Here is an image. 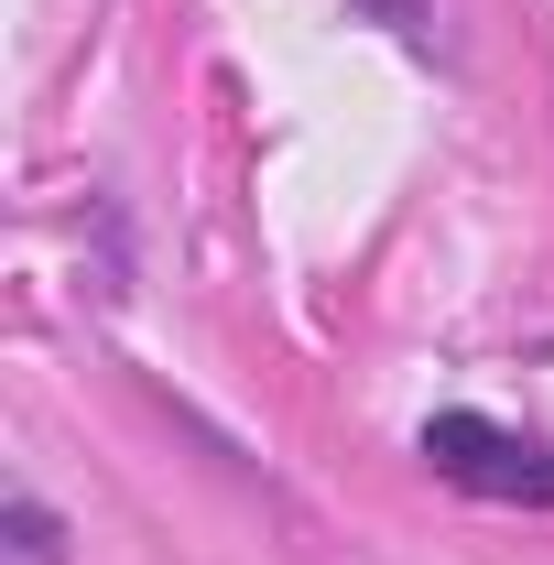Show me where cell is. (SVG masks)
<instances>
[{"instance_id": "1", "label": "cell", "mask_w": 554, "mask_h": 565, "mask_svg": "<svg viewBox=\"0 0 554 565\" xmlns=\"http://www.w3.org/2000/svg\"><path fill=\"white\" fill-rule=\"evenodd\" d=\"M424 468L457 479V490H479V500H544L554 511V457L533 435L489 424V414H435L424 424Z\"/></svg>"}, {"instance_id": "2", "label": "cell", "mask_w": 554, "mask_h": 565, "mask_svg": "<svg viewBox=\"0 0 554 565\" xmlns=\"http://www.w3.org/2000/svg\"><path fill=\"white\" fill-rule=\"evenodd\" d=\"M0 533H11V565H66V522H55V511H44L33 490H11Z\"/></svg>"}]
</instances>
